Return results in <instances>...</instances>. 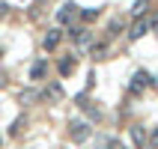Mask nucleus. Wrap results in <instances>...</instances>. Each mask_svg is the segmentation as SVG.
I'll list each match as a JSON object with an SVG mask.
<instances>
[{"mask_svg": "<svg viewBox=\"0 0 158 149\" xmlns=\"http://www.w3.org/2000/svg\"><path fill=\"white\" fill-rule=\"evenodd\" d=\"M152 27H158V15H146V18H137L131 27H128V39L131 42H137V39H143V36L149 33Z\"/></svg>", "mask_w": 158, "mask_h": 149, "instance_id": "nucleus-1", "label": "nucleus"}, {"mask_svg": "<svg viewBox=\"0 0 158 149\" xmlns=\"http://www.w3.org/2000/svg\"><path fill=\"white\" fill-rule=\"evenodd\" d=\"M89 134H93V125L84 122V119H75V122L69 125V137H72L75 143H87Z\"/></svg>", "mask_w": 158, "mask_h": 149, "instance_id": "nucleus-2", "label": "nucleus"}, {"mask_svg": "<svg viewBox=\"0 0 158 149\" xmlns=\"http://www.w3.org/2000/svg\"><path fill=\"white\" fill-rule=\"evenodd\" d=\"M69 36L75 39V45H78L81 51H89V48L96 45V36L89 33V30H84V27H75V30H69Z\"/></svg>", "mask_w": 158, "mask_h": 149, "instance_id": "nucleus-3", "label": "nucleus"}, {"mask_svg": "<svg viewBox=\"0 0 158 149\" xmlns=\"http://www.w3.org/2000/svg\"><path fill=\"white\" fill-rule=\"evenodd\" d=\"M149 84H152V75H149V72H143V69H137V72L131 75V84H128V89H131V93H140V89H143V87H149Z\"/></svg>", "mask_w": 158, "mask_h": 149, "instance_id": "nucleus-4", "label": "nucleus"}, {"mask_svg": "<svg viewBox=\"0 0 158 149\" xmlns=\"http://www.w3.org/2000/svg\"><path fill=\"white\" fill-rule=\"evenodd\" d=\"M75 101H78V107H81V110H87V114H89V119H93V122H96V119H102V114H98L96 107H93V101H89V96H87V93H81Z\"/></svg>", "mask_w": 158, "mask_h": 149, "instance_id": "nucleus-5", "label": "nucleus"}, {"mask_svg": "<svg viewBox=\"0 0 158 149\" xmlns=\"http://www.w3.org/2000/svg\"><path fill=\"white\" fill-rule=\"evenodd\" d=\"M128 137H131L134 146H146V140H149V134H146L143 125H131V128H128Z\"/></svg>", "mask_w": 158, "mask_h": 149, "instance_id": "nucleus-6", "label": "nucleus"}, {"mask_svg": "<svg viewBox=\"0 0 158 149\" xmlns=\"http://www.w3.org/2000/svg\"><path fill=\"white\" fill-rule=\"evenodd\" d=\"M60 42H63V30H48V33H45V39H42L45 51H54Z\"/></svg>", "mask_w": 158, "mask_h": 149, "instance_id": "nucleus-7", "label": "nucleus"}, {"mask_svg": "<svg viewBox=\"0 0 158 149\" xmlns=\"http://www.w3.org/2000/svg\"><path fill=\"white\" fill-rule=\"evenodd\" d=\"M45 75H48V60H42V57H39V60L30 66V81H42Z\"/></svg>", "mask_w": 158, "mask_h": 149, "instance_id": "nucleus-8", "label": "nucleus"}, {"mask_svg": "<svg viewBox=\"0 0 158 149\" xmlns=\"http://www.w3.org/2000/svg\"><path fill=\"white\" fill-rule=\"evenodd\" d=\"M146 12H149V0H134L131 3V18L137 21V18H146Z\"/></svg>", "mask_w": 158, "mask_h": 149, "instance_id": "nucleus-9", "label": "nucleus"}, {"mask_svg": "<svg viewBox=\"0 0 158 149\" xmlns=\"http://www.w3.org/2000/svg\"><path fill=\"white\" fill-rule=\"evenodd\" d=\"M72 15H75V6H72V3H66V6L63 9H57V24H72Z\"/></svg>", "mask_w": 158, "mask_h": 149, "instance_id": "nucleus-10", "label": "nucleus"}, {"mask_svg": "<svg viewBox=\"0 0 158 149\" xmlns=\"http://www.w3.org/2000/svg\"><path fill=\"white\" fill-rule=\"evenodd\" d=\"M42 98H45V101H60V98H63V87H60V84H51V87L42 93Z\"/></svg>", "mask_w": 158, "mask_h": 149, "instance_id": "nucleus-11", "label": "nucleus"}, {"mask_svg": "<svg viewBox=\"0 0 158 149\" xmlns=\"http://www.w3.org/2000/svg\"><path fill=\"white\" fill-rule=\"evenodd\" d=\"M57 72H60L63 78H66V75H72V72H75V57H63V60L57 63Z\"/></svg>", "mask_w": 158, "mask_h": 149, "instance_id": "nucleus-12", "label": "nucleus"}, {"mask_svg": "<svg viewBox=\"0 0 158 149\" xmlns=\"http://www.w3.org/2000/svg\"><path fill=\"white\" fill-rule=\"evenodd\" d=\"M36 98H42V93H36V89H21V93H18V101H21V105H30Z\"/></svg>", "mask_w": 158, "mask_h": 149, "instance_id": "nucleus-13", "label": "nucleus"}, {"mask_svg": "<svg viewBox=\"0 0 158 149\" xmlns=\"http://www.w3.org/2000/svg\"><path fill=\"white\" fill-rule=\"evenodd\" d=\"M24 122H27V119H24V116H18V119H15V122H12V125H9V137H18V134H21V131H24Z\"/></svg>", "mask_w": 158, "mask_h": 149, "instance_id": "nucleus-14", "label": "nucleus"}, {"mask_svg": "<svg viewBox=\"0 0 158 149\" xmlns=\"http://www.w3.org/2000/svg\"><path fill=\"white\" fill-rule=\"evenodd\" d=\"M119 30H123V21H119V18H114V21L107 24V39H114V36H119Z\"/></svg>", "mask_w": 158, "mask_h": 149, "instance_id": "nucleus-15", "label": "nucleus"}, {"mask_svg": "<svg viewBox=\"0 0 158 149\" xmlns=\"http://www.w3.org/2000/svg\"><path fill=\"white\" fill-rule=\"evenodd\" d=\"M89 54H93V60H105L107 48H105V45H93V48H89Z\"/></svg>", "mask_w": 158, "mask_h": 149, "instance_id": "nucleus-16", "label": "nucleus"}, {"mask_svg": "<svg viewBox=\"0 0 158 149\" xmlns=\"http://www.w3.org/2000/svg\"><path fill=\"white\" fill-rule=\"evenodd\" d=\"M81 18H84V21H96V18H98V9H81Z\"/></svg>", "mask_w": 158, "mask_h": 149, "instance_id": "nucleus-17", "label": "nucleus"}, {"mask_svg": "<svg viewBox=\"0 0 158 149\" xmlns=\"http://www.w3.org/2000/svg\"><path fill=\"white\" fill-rule=\"evenodd\" d=\"M93 87H96V75L89 72V75H87V93H89V89H93Z\"/></svg>", "mask_w": 158, "mask_h": 149, "instance_id": "nucleus-18", "label": "nucleus"}, {"mask_svg": "<svg viewBox=\"0 0 158 149\" xmlns=\"http://www.w3.org/2000/svg\"><path fill=\"white\" fill-rule=\"evenodd\" d=\"M149 143L158 149V128H152V134H149Z\"/></svg>", "mask_w": 158, "mask_h": 149, "instance_id": "nucleus-19", "label": "nucleus"}, {"mask_svg": "<svg viewBox=\"0 0 158 149\" xmlns=\"http://www.w3.org/2000/svg\"><path fill=\"white\" fill-rule=\"evenodd\" d=\"M107 146H110V149H125V146H123V143H119V140H110V143H107Z\"/></svg>", "mask_w": 158, "mask_h": 149, "instance_id": "nucleus-20", "label": "nucleus"}, {"mask_svg": "<svg viewBox=\"0 0 158 149\" xmlns=\"http://www.w3.org/2000/svg\"><path fill=\"white\" fill-rule=\"evenodd\" d=\"M6 12H9V6H6V3H0V18L6 15Z\"/></svg>", "mask_w": 158, "mask_h": 149, "instance_id": "nucleus-21", "label": "nucleus"}, {"mask_svg": "<svg viewBox=\"0 0 158 149\" xmlns=\"http://www.w3.org/2000/svg\"><path fill=\"white\" fill-rule=\"evenodd\" d=\"M143 149H155V146H152V143H146V146H143Z\"/></svg>", "mask_w": 158, "mask_h": 149, "instance_id": "nucleus-22", "label": "nucleus"}, {"mask_svg": "<svg viewBox=\"0 0 158 149\" xmlns=\"http://www.w3.org/2000/svg\"><path fill=\"white\" fill-rule=\"evenodd\" d=\"M0 60H3V48H0Z\"/></svg>", "mask_w": 158, "mask_h": 149, "instance_id": "nucleus-23", "label": "nucleus"}, {"mask_svg": "<svg viewBox=\"0 0 158 149\" xmlns=\"http://www.w3.org/2000/svg\"><path fill=\"white\" fill-rule=\"evenodd\" d=\"M0 143H3V137H0Z\"/></svg>", "mask_w": 158, "mask_h": 149, "instance_id": "nucleus-24", "label": "nucleus"}, {"mask_svg": "<svg viewBox=\"0 0 158 149\" xmlns=\"http://www.w3.org/2000/svg\"><path fill=\"white\" fill-rule=\"evenodd\" d=\"M63 149H66V146H63Z\"/></svg>", "mask_w": 158, "mask_h": 149, "instance_id": "nucleus-25", "label": "nucleus"}]
</instances>
